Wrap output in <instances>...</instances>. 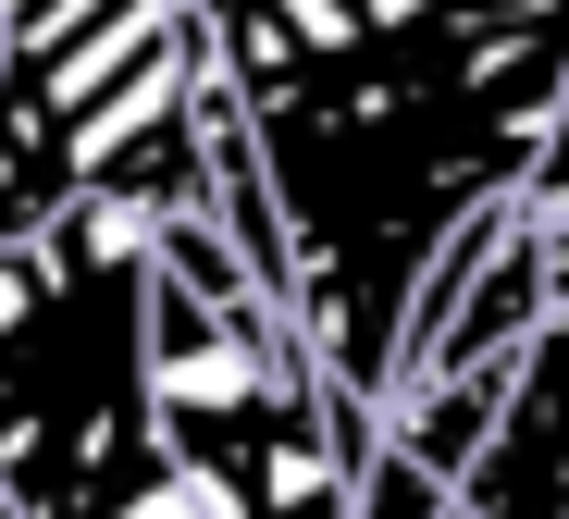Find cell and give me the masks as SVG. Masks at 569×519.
Here are the masks:
<instances>
[{
  "instance_id": "obj_2",
  "label": "cell",
  "mask_w": 569,
  "mask_h": 519,
  "mask_svg": "<svg viewBox=\"0 0 569 519\" xmlns=\"http://www.w3.org/2000/svg\"><path fill=\"white\" fill-rule=\"evenodd\" d=\"M0 519H13V495H0Z\"/></svg>"
},
{
  "instance_id": "obj_1",
  "label": "cell",
  "mask_w": 569,
  "mask_h": 519,
  "mask_svg": "<svg viewBox=\"0 0 569 519\" xmlns=\"http://www.w3.org/2000/svg\"><path fill=\"white\" fill-rule=\"evenodd\" d=\"M74 519H236V507H223V482H211V470H186L173 446H149L124 482H100Z\"/></svg>"
}]
</instances>
